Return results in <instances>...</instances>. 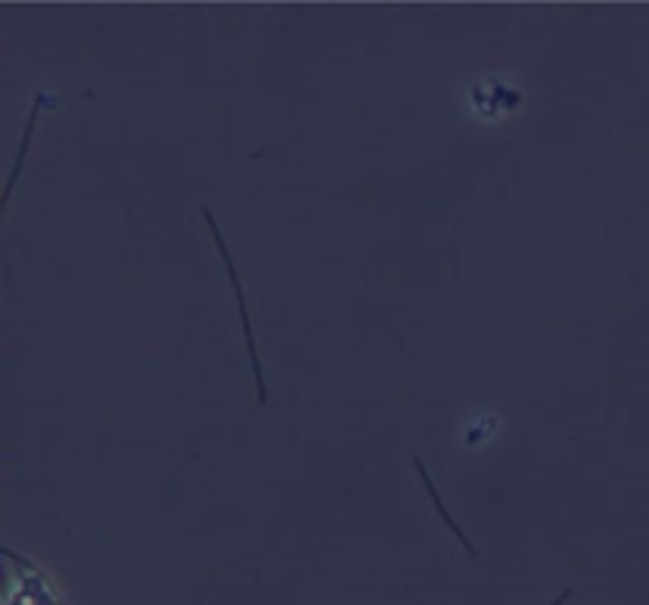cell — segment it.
Returning <instances> with one entry per match:
<instances>
[{
  "instance_id": "1",
  "label": "cell",
  "mask_w": 649,
  "mask_h": 605,
  "mask_svg": "<svg viewBox=\"0 0 649 605\" xmlns=\"http://www.w3.org/2000/svg\"><path fill=\"white\" fill-rule=\"evenodd\" d=\"M203 220L213 225V238H216L219 250H222V260H225V267H228V279H232V285H235V295H238V307H242V321H244V336H247V349H250V361H254V378H257V400L260 403H267V384H264V371H260V361H257V339H254V330H250V317H247V302H244V292H242V282H238V273H235V264H232V254L225 248V242H222V235H219V225L213 222V213H210V206H203Z\"/></svg>"
},
{
  "instance_id": "2",
  "label": "cell",
  "mask_w": 649,
  "mask_h": 605,
  "mask_svg": "<svg viewBox=\"0 0 649 605\" xmlns=\"http://www.w3.org/2000/svg\"><path fill=\"white\" fill-rule=\"evenodd\" d=\"M32 124H35V111H32V117H29V127H26V134H32ZM26 146H29V137L23 139V149H20V159L26 156Z\"/></svg>"
}]
</instances>
